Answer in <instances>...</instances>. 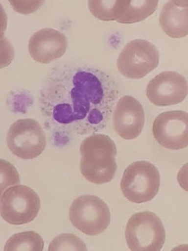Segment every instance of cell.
I'll return each mask as SVG.
<instances>
[{"label": "cell", "mask_w": 188, "mask_h": 251, "mask_svg": "<svg viewBox=\"0 0 188 251\" xmlns=\"http://www.w3.org/2000/svg\"><path fill=\"white\" fill-rule=\"evenodd\" d=\"M159 23L164 33L173 39L188 34V0H171L164 4L159 15Z\"/></svg>", "instance_id": "13"}, {"label": "cell", "mask_w": 188, "mask_h": 251, "mask_svg": "<svg viewBox=\"0 0 188 251\" xmlns=\"http://www.w3.org/2000/svg\"><path fill=\"white\" fill-rule=\"evenodd\" d=\"M44 241L41 235L27 231L14 234L6 241L4 251H42Z\"/></svg>", "instance_id": "15"}, {"label": "cell", "mask_w": 188, "mask_h": 251, "mask_svg": "<svg viewBox=\"0 0 188 251\" xmlns=\"http://www.w3.org/2000/svg\"><path fill=\"white\" fill-rule=\"evenodd\" d=\"M118 0L88 1L89 10L95 18L105 22L116 21Z\"/></svg>", "instance_id": "17"}, {"label": "cell", "mask_w": 188, "mask_h": 251, "mask_svg": "<svg viewBox=\"0 0 188 251\" xmlns=\"http://www.w3.org/2000/svg\"><path fill=\"white\" fill-rule=\"evenodd\" d=\"M116 81L94 65L66 62L53 67L43 83L39 106L57 146L105 127L118 97Z\"/></svg>", "instance_id": "1"}, {"label": "cell", "mask_w": 188, "mask_h": 251, "mask_svg": "<svg viewBox=\"0 0 188 251\" xmlns=\"http://www.w3.org/2000/svg\"><path fill=\"white\" fill-rule=\"evenodd\" d=\"M152 133L157 142L165 149H185L188 145V113L176 110L159 114L153 123Z\"/></svg>", "instance_id": "9"}, {"label": "cell", "mask_w": 188, "mask_h": 251, "mask_svg": "<svg viewBox=\"0 0 188 251\" xmlns=\"http://www.w3.org/2000/svg\"><path fill=\"white\" fill-rule=\"evenodd\" d=\"M113 120L114 129L118 135L125 140L136 139L144 126L143 106L133 97H121L116 104Z\"/></svg>", "instance_id": "11"}, {"label": "cell", "mask_w": 188, "mask_h": 251, "mask_svg": "<svg viewBox=\"0 0 188 251\" xmlns=\"http://www.w3.org/2000/svg\"><path fill=\"white\" fill-rule=\"evenodd\" d=\"M68 48L65 34L53 28L46 27L31 35L28 50L31 57L41 64H49L61 58Z\"/></svg>", "instance_id": "12"}, {"label": "cell", "mask_w": 188, "mask_h": 251, "mask_svg": "<svg viewBox=\"0 0 188 251\" xmlns=\"http://www.w3.org/2000/svg\"><path fill=\"white\" fill-rule=\"evenodd\" d=\"M125 236L131 251H159L165 241V230L155 213L139 212L128 221Z\"/></svg>", "instance_id": "3"}, {"label": "cell", "mask_w": 188, "mask_h": 251, "mask_svg": "<svg viewBox=\"0 0 188 251\" xmlns=\"http://www.w3.org/2000/svg\"><path fill=\"white\" fill-rule=\"evenodd\" d=\"M69 215L74 227L91 236L104 232L111 221L108 205L104 200L92 195L75 199L70 205Z\"/></svg>", "instance_id": "6"}, {"label": "cell", "mask_w": 188, "mask_h": 251, "mask_svg": "<svg viewBox=\"0 0 188 251\" xmlns=\"http://www.w3.org/2000/svg\"><path fill=\"white\" fill-rule=\"evenodd\" d=\"M12 7L21 14H31L44 4L43 1H10Z\"/></svg>", "instance_id": "19"}, {"label": "cell", "mask_w": 188, "mask_h": 251, "mask_svg": "<svg viewBox=\"0 0 188 251\" xmlns=\"http://www.w3.org/2000/svg\"><path fill=\"white\" fill-rule=\"evenodd\" d=\"M49 251H87L86 244L80 238L71 233L57 235L49 244Z\"/></svg>", "instance_id": "16"}, {"label": "cell", "mask_w": 188, "mask_h": 251, "mask_svg": "<svg viewBox=\"0 0 188 251\" xmlns=\"http://www.w3.org/2000/svg\"><path fill=\"white\" fill-rule=\"evenodd\" d=\"M80 172L90 183L104 184L113 180L117 171V149L105 134H92L80 145Z\"/></svg>", "instance_id": "2"}, {"label": "cell", "mask_w": 188, "mask_h": 251, "mask_svg": "<svg viewBox=\"0 0 188 251\" xmlns=\"http://www.w3.org/2000/svg\"><path fill=\"white\" fill-rule=\"evenodd\" d=\"M158 1L131 0L119 1L116 9V22L121 24H133L141 22L155 13Z\"/></svg>", "instance_id": "14"}, {"label": "cell", "mask_w": 188, "mask_h": 251, "mask_svg": "<svg viewBox=\"0 0 188 251\" xmlns=\"http://www.w3.org/2000/svg\"><path fill=\"white\" fill-rule=\"evenodd\" d=\"M8 149L22 159L37 158L47 146L46 133L33 119L18 120L10 126L6 137Z\"/></svg>", "instance_id": "7"}, {"label": "cell", "mask_w": 188, "mask_h": 251, "mask_svg": "<svg viewBox=\"0 0 188 251\" xmlns=\"http://www.w3.org/2000/svg\"><path fill=\"white\" fill-rule=\"evenodd\" d=\"M159 53L154 44L144 39H135L128 43L117 60L118 69L123 76L139 79L156 69Z\"/></svg>", "instance_id": "8"}, {"label": "cell", "mask_w": 188, "mask_h": 251, "mask_svg": "<svg viewBox=\"0 0 188 251\" xmlns=\"http://www.w3.org/2000/svg\"><path fill=\"white\" fill-rule=\"evenodd\" d=\"M19 182L18 171L9 162L1 159V192L2 193L8 186Z\"/></svg>", "instance_id": "18"}, {"label": "cell", "mask_w": 188, "mask_h": 251, "mask_svg": "<svg viewBox=\"0 0 188 251\" xmlns=\"http://www.w3.org/2000/svg\"><path fill=\"white\" fill-rule=\"evenodd\" d=\"M160 180V174L155 165L147 161H137L124 171L121 192L134 203L149 202L158 194Z\"/></svg>", "instance_id": "4"}, {"label": "cell", "mask_w": 188, "mask_h": 251, "mask_svg": "<svg viewBox=\"0 0 188 251\" xmlns=\"http://www.w3.org/2000/svg\"><path fill=\"white\" fill-rule=\"evenodd\" d=\"M40 206V198L33 189L18 184L2 192L0 213L5 222L14 226H21L35 220Z\"/></svg>", "instance_id": "5"}, {"label": "cell", "mask_w": 188, "mask_h": 251, "mask_svg": "<svg viewBox=\"0 0 188 251\" xmlns=\"http://www.w3.org/2000/svg\"><path fill=\"white\" fill-rule=\"evenodd\" d=\"M188 94L186 78L174 71H165L157 75L148 82L146 89L148 100L159 107L180 104Z\"/></svg>", "instance_id": "10"}]
</instances>
